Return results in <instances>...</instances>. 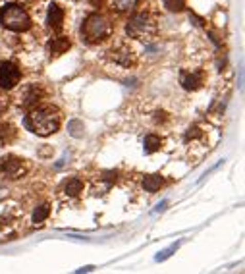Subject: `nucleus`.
I'll list each match as a JSON object with an SVG mask.
<instances>
[{
	"mask_svg": "<svg viewBox=\"0 0 245 274\" xmlns=\"http://www.w3.org/2000/svg\"><path fill=\"white\" fill-rule=\"evenodd\" d=\"M112 33V24L103 14H91L81 24V39L89 45H99L108 39Z\"/></svg>",
	"mask_w": 245,
	"mask_h": 274,
	"instance_id": "obj_3",
	"label": "nucleus"
},
{
	"mask_svg": "<svg viewBox=\"0 0 245 274\" xmlns=\"http://www.w3.org/2000/svg\"><path fill=\"white\" fill-rule=\"evenodd\" d=\"M50 214V209H48V205H39L35 212H33V222H43L45 218Z\"/></svg>",
	"mask_w": 245,
	"mask_h": 274,
	"instance_id": "obj_18",
	"label": "nucleus"
},
{
	"mask_svg": "<svg viewBox=\"0 0 245 274\" xmlns=\"http://www.w3.org/2000/svg\"><path fill=\"white\" fill-rule=\"evenodd\" d=\"M89 2H91L93 6H101V4H103V0H89Z\"/></svg>",
	"mask_w": 245,
	"mask_h": 274,
	"instance_id": "obj_22",
	"label": "nucleus"
},
{
	"mask_svg": "<svg viewBox=\"0 0 245 274\" xmlns=\"http://www.w3.org/2000/svg\"><path fill=\"white\" fill-rule=\"evenodd\" d=\"M60 124H62V112L52 105L35 106V108H31V112L24 118L25 128L41 137L56 133L60 129Z\"/></svg>",
	"mask_w": 245,
	"mask_h": 274,
	"instance_id": "obj_1",
	"label": "nucleus"
},
{
	"mask_svg": "<svg viewBox=\"0 0 245 274\" xmlns=\"http://www.w3.org/2000/svg\"><path fill=\"white\" fill-rule=\"evenodd\" d=\"M162 184H164V178L160 176V174H149V176L143 178V187H145V191H149V193L158 191Z\"/></svg>",
	"mask_w": 245,
	"mask_h": 274,
	"instance_id": "obj_14",
	"label": "nucleus"
},
{
	"mask_svg": "<svg viewBox=\"0 0 245 274\" xmlns=\"http://www.w3.org/2000/svg\"><path fill=\"white\" fill-rule=\"evenodd\" d=\"M6 101H4V99H0V116H2V112H4V110H6Z\"/></svg>",
	"mask_w": 245,
	"mask_h": 274,
	"instance_id": "obj_21",
	"label": "nucleus"
},
{
	"mask_svg": "<svg viewBox=\"0 0 245 274\" xmlns=\"http://www.w3.org/2000/svg\"><path fill=\"white\" fill-rule=\"evenodd\" d=\"M157 29H158L157 17L153 16L150 12H147V10L135 12L126 24L127 37L139 41H150L157 35Z\"/></svg>",
	"mask_w": 245,
	"mask_h": 274,
	"instance_id": "obj_2",
	"label": "nucleus"
},
{
	"mask_svg": "<svg viewBox=\"0 0 245 274\" xmlns=\"http://www.w3.org/2000/svg\"><path fill=\"white\" fill-rule=\"evenodd\" d=\"M110 4L116 14H129V12H135V8L141 4V0H110Z\"/></svg>",
	"mask_w": 245,
	"mask_h": 274,
	"instance_id": "obj_12",
	"label": "nucleus"
},
{
	"mask_svg": "<svg viewBox=\"0 0 245 274\" xmlns=\"http://www.w3.org/2000/svg\"><path fill=\"white\" fill-rule=\"evenodd\" d=\"M162 4L168 12H183L185 10V0H162Z\"/></svg>",
	"mask_w": 245,
	"mask_h": 274,
	"instance_id": "obj_17",
	"label": "nucleus"
},
{
	"mask_svg": "<svg viewBox=\"0 0 245 274\" xmlns=\"http://www.w3.org/2000/svg\"><path fill=\"white\" fill-rule=\"evenodd\" d=\"M68 128H70V133L73 137H81V135H83V131H81V129H83V124H81L79 120H71Z\"/></svg>",
	"mask_w": 245,
	"mask_h": 274,
	"instance_id": "obj_19",
	"label": "nucleus"
},
{
	"mask_svg": "<svg viewBox=\"0 0 245 274\" xmlns=\"http://www.w3.org/2000/svg\"><path fill=\"white\" fill-rule=\"evenodd\" d=\"M41 97H43V91L37 85H31V87L25 89L24 97H22V106L31 110V108H35L41 103Z\"/></svg>",
	"mask_w": 245,
	"mask_h": 274,
	"instance_id": "obj_11",
	"label": "nucleus"
},
{
	"mask_svg": "<svg viewBox=\"0 0 245 274\" xmlns=\"http://www.w3.org/2000/svg\"><path fill=\"white\" fill-rule=\"evenodd\" d=\"M162 147V141H160V137L158 135H147L145 137V153H157L158 149Z\"/></svg>",
	"mask_w": 245,
	"mask_h": 274,
	"instance_id": "obj_16",
	"label": "nucleus"
},
{
	"mask_svg": "<svg viewBox=\"0 0 245 274\" xmlns=\"http://www.w3.org/2000/svg\"><path fill=\"white\" fill-rule=\"evenodd\" d=\"M201 135V129L197 128V126H193V128H190V131H187V135H185V139H195V137Z\"/></svg>",
	"mask_w": 245,
	"mask_h": 274,
	"instance_id": "obj_20",
	"label": "nucleus"
},
{
	"mask_svg": "<svg viewBox=\"0 0 245 274\" xmlns=\"http://www.w3.org/2000/svg\"><path fill=\"white\" fill-rule=\"evenodd\" d=\"M25 170H27L25 162L17 156H2L0 159V174L10 178V180L22 178L25 174Z\"/></svg>",
	"mask_w": 245,
	"mask_h": 274,
	"instance_id": "obj_5",
	"label": "nucleus"
},
{
	"mask_svg": "<svg viewBox=\"0 0 245 274\" xmlns=\"http://www.w3.org/2000/svg\"><path fill=\"white\" fill-rule=\"evenodd\" d=\"M22 72L14 62H2L0 64V87L14 89L20 83Z\"/></svg>",
	"mask_w": 245,
	"mask_h": 274,
	"instance_id": "obj_7",
	"label": "nucleus"
},
{
	"mask_svg": "<svg viewBox=\"0 0 245 274\" xmlns=\"http://www.w3.org/2000/svg\"><path fill=\"white\" fill-rule=\"evenodd\" d=\"M71 47V41L64 35H58V37H52L50 43H48V52H50V58H58L62 56L64 52H68V49Z\"/></svg>",
	"mask_w": 245,
	"mask_h": 274,
	"instance_id": "obj_9",
	"label": "nucleus"
},
{
	"mask_svg": "<svg viewBox=\"0 0 245 274\" xmlns=\"http://www.w3.org/2000/svg\"><path fill=\"white\" fill-rule=\"evenodd\" d=\"M83 191V182L79 178H70L66 184H64V193L68 197H78Z\"/></svg>",
	"mask_w": 245,
	"mask_h": 274,
	"instance_id": "obj_15",
	"label": "nucleus"
},
{
	"mask_svg": "<svg viewBox=\"0 0 245 274\" xmlns=\"http://www.w3.org/2000/svg\"><path fill=\"white\" fill-rule=\"evenodd\" d=\"M17 135V129L12 124H0V147L10 145Z\"/></svg>",
	"mask_w": 245,
	"mask_h": 274,
	"instance_id": "obj_13",
	"label": "nucleus"
},
{
	"mask_svg": "<svg viewBox=\"0 0 245 274\" xmlns=\"http://www.w3.org/2000/svg\"><path fill=\"white\" fill-rule=\"evenodd\" d=\"M108 58H110L114 64L122 66V68H131V66L135 64V60H137L134 49L124 45V43H120L114 49L108 50Z\"/></svg>",
	"mask_w": 245,
	"mask_h": 274,
	"instance_id": "obj_6",
	"label": "nucleus"
},
{
	"mask_svg": "<svg viewBox=\"0 0 245 274\" xmlns=\"http://www.w3.org/2000/svg\"><path fill=\"white\" fill-rule=\"evenodd\" d=\"M48 27L54 29V31H60L64 25V10L58 6V4H50L48 6V16H47Z\"/></svg>",
	"mask_w": 245,
	"mask_h": 274,
	"instance_id": "obj_10",
	"label": "nucleus"
},
{
	"mask_svg": "<svg viewBox=\"0 0 245 274\" xmlns=\"http://www.w3.org/2000/svg\"><path fill=\"white\" fill-rule=\"evenodd\" d=\"M180 83L185 91H197L205 83V72L203 70H191V72L183 70L180 73Z\"/></svg>",
	"mask_w": 245,
	"mask_h": 274,
	"instance_id": "obj_8",
	"label": "nucleus"
},
{
	"mask_svg": "<svg viewBox=\"0 0 245 274\" xmlns=\"http://www.w3.org/2000/svg\"><path fill=\"white\" fill-rule=\"evenodd\" d=\"M0 22L6 29L16 33H24L31 27V16L27 14V10L22 4H16V2L0 10Z\"/></svg>",
	"mask_w": 245,
	"mask_h": 274,
	"instance_id": "obj_4",
	"label": "nucleus"
}]
</instances>
